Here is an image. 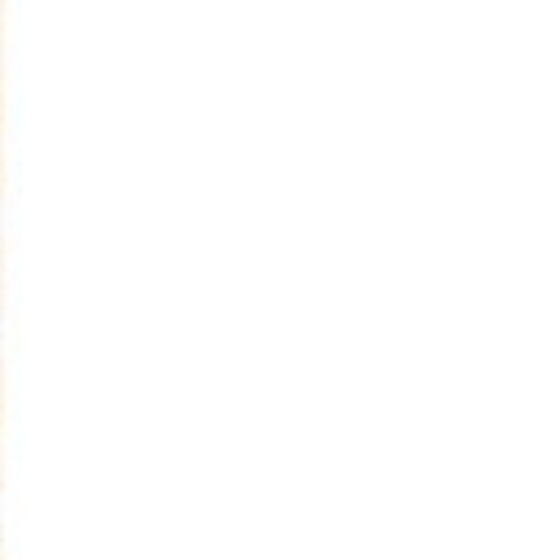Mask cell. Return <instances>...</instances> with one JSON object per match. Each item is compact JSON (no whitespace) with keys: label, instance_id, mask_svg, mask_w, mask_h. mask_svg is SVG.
<instances>
[]
</instances>
